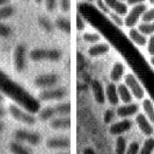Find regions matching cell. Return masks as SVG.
Returning <instances> with one entry per match:
<instances>
[{"mask_svg":"<svg viewBox=\"0 0 154 154\" xmlns=\"http://www.w3.org/2000/svg\"><path fill=\"white\" fill-rule=\"evenodd\" d=\"M0 91L17 101L20 104L26 103V97L17 85L0 70Z\"/></svg>","mask_w":154,"mask_h":154,"instance_id":"cell-1","label":"cell"},{"mask_svg":"<svg viewBox=\"0 0 154 154\" xmlns=\"http://www.w3.org/2000/svg\"><path fill=\"white\" fill-rule=\"evenodd\" d=\"M29 58L32 61H57L62 57V52L58 49L34 48L29 52Z\"/></svg>","mask_w":154,"mask_h":154,"instance_id":"cell-2","label":"cell"},{"mask_svg":"<svg viewBox=\"0 0 154 154\" xmlns=\"http://www.w3.org/2000/svg\"><path fill=\"white\" fill-rule=\"evenodd\" d=\"M124 83L128 88L134 98L137 100H142L145 97V88L135 74L129 72L125 74Z\"/></svg>","mask_w":154,"mask_h":154,"instance_id":"cell-3","label":"cell"},{"mask_svg":"<svg viewBox=\"0 0 154 154\" xmlns=\"http://www.w3.org/2000/svg\"><path fill=\"white\" fill-rule=\"evenodd\" d=\"M8 112L15 120L26 125L32 126L37 122V118L35 117L33 114L17 106V104H10L8 106Z\"/></svg>","mask_w":154,"mask_h":154,"instance_id":"cell-4","label":"cell"},{"mask_svg":"<svg viewBox=\"0 0 154 154\" xmlns=\"http://www.w3.org/2000/svg\"><path fill=\"white\" fill-rule=\"evenodd\" d=\"M147 9V6L145 4L133 6L128 9V14L124 17V26L129 29L135 27Z\"/></svg>","mask_w":154,"mask_h":154,"instance_id":"cell-5","label":"cell"},{"mask_svg":"<svg viewBox=\"0 0 154 154\" xmlns=\"http://www.w3.org/2000/svg\"><path fill=\"white\" fill-rule=\"evenodd\" d=\"M68 94V91L66 87L55 86L46 90H41L38 94V98L42 101H56L61 100Z\"/></svg>","mask_w":154,"mask_h":154,"instance_id":"cell-6","label":"cell"},{"mask_svg":"<svg viewBox=\"0 0 154 154\" xmlns=\"http://www.w3.org/2000/svg\"><path fill=\"white\" fill-rule=\"evenodd\" d=\"M14 137L15 141L27 143L32 146H37L42 141V137L40 134L37 132L26 130V129H17L14 132Z\"/></svg>","mask_w":154,"mask_h":154,"instance_id":"cell-7","label":"cell"},{"mask_svg":"<svg viewBox=\"0 0 154 154\" xmlns=\"http://www.w3.org/2000/svg\"><path fill=\"white\" fill-rule=\"evenodd\" d=\"M59 76L55 73H45L37 75L34 80L35 86L40 90L55 87L59 82Z\"/></svg>","mask_w":154,"mask_h":154,"instance_id":"cell-8","label":"cell"},{"mask_svg":"<svg viewBox=\"0 0 154 154\" xmlns=\"http://www.w3.org/2000/svg\"><path fill=\"white\" fill-rule=\"evenodd\" d=\"M27 48L24 44H17L14 51V67L17 71L22 72L26 67Z\"/></svg>","mask_w":154,"mask_h":154,"instance_id":"cell-9","label":"cell"},{"mask_svg":"<svg viewBox=\"0 0 154 154\" xmlns=\"http://www.w3.org/2000/svg\"><path fill=\"white\" fill-rule=\"evenodd\" d=\"M139 109H140L139 104L134 102L128 104H123L116 108L115 109L116 116L121 119H130L133 116H136L139 113Z\"/></svg>","mask_w":154,"mask_h":154,"instance_id":"cell-10","label":"cell"},{"mask_svg":"<svg viewBox=\"0 0 154 154\" xmlns=\"http://www.w3.org/2000/svg\"><path fill=\"white\" fill-rule=\"evenodd\" d=\"M133 121L130 119H124L114 122L109 126V134L114 136H122V134H125L126 132L130 130L133 127Z\"/></svg>","mask_w":154,"mask_h":154,"instance_id":"cell-11","label":"cell"},{"mask_svg":"<svg viewBox=\"0 0 154 154\" xmlns=\"http://www.w3.org/2000/svg\"><path fill=\"white\" fill-rule=\"evenodd\" d=\"M135 124L143 135L147 137H151L152 135H153V125L147 119L143 113H138L135 116Z\"/></svg>","mask_w":154,"mask_h":154,"instance_id":"cell-12","label":"cell"},{"mask_svg":"<svg viewBox=\"0 0 154 154\" xmlns=\"http://www.w3.org/2000/svg\"><path fill=\"white\" fill-rule=\"evenodd\" d=\"M46 145L50 149L64 150V149H67L70 147L71 142H70L69 137L59 136V137H53L48 138L46 142Z\"/></svg>","mask_w":154,"mask_h":154,"instance_id":"cell-13","label":"cell"},{"mask_svg":"<svg viewBox=\"0 0 154 154\" xmlns=\"http://www.w3.org/2000/svg\"><path fill=\"white\" fill-rule=\"evenodd\" d=\"M104 98L111 106H117L119 104V98L118 94L117 84L109 82L104 88Z\"/></svg>","mask_w":154,"mask_h":154,"instance_id":"cell-14","label":"cell"},{"mask_svg":"<svg viewBox=\"0 0 154 154\" xmlns=\"http://www.w3.org/2000/svg\"><path fill=\"white\" fill-rule=\"evenodd\" d=\"M105 4L109 8V10L113 13L120 15L122 17L126 16L128 12V4L122 0H104Z\"/></svg>","mask_w":154,"mask_h":154,"instance_id":"cell-15","label":"cell"},{"mask_svg":"<svg viewBox=\"0 0 154 154\" xmlns=\"http://www.w3.org/2000/svg\"><path fill=\"white\" fill-rule=\"evenodd\" d=\"M125 75V66L122 61H115L109 73V78L111 82L117 84Z\"/></svg>","mask_w":154,"mask_h":154,"instance_id":"cell-16","label":"cell"},{"mask_svg":"<svg viewBox=\"0 0 154 154\" xmlns=\"http://www.w3.org/2000/svg\"><path fill=\"white\" fill-rule=\"evenodd\" d=\"M71 118L70 116L66 117H56L49 122V126L54 130H66L71 128Z\"/></svg>","mask_w":154,"mask_h":154,"instance_id":"cell-17","label":"cell"},{"mask_svg":"<svg viewBox=\"0 0 154 154\" xmlns=\"http://www.w3.org/2000/svg\"><path fill=\"white\" fill-rule=\"evenodd\" d=\"M110 51V46L107 42H99L91 45L88 48V55L91 57H99L104 56Z\"/></svg>","mask_w":154,"mask_h":154,"instance_id":"cell-18","label":"cell"},{"mask_svg":"<svg viewBox=\"0 0 154 154\" xmlns=\"http://www.w3.org/2000/svg\"><path fill=\"white\" fill-rule=\"evenodd\" d=\"M128 37L131 42L137 47H144L146 46L147 42V37L141 32L136 27L131 28L128 31Z\"/></svg>","mask_w":154,"mask_h":154,"instance_id":"cell-19","label":"cell"},{"mask_svg":"<svg viewBox=\"0 0 154 154\" xmlns=\"http://www.w3.org/2000/svg\"><path fill=\"white\" fill-rule=\"evenodd\" d=\"M117 91L119 101H121L123 104H128V103L133 102L134 96L124 83H120L118 85Z\"/></svg>","mask_w":154,"mask_h":154,"instance_id":"cell-20","label":"cell"},{"mask_svg":"<svg viewBox=\"0 0 154 154\" xmlns=\"http://www.w3.org/2000/svg\"><path fill=\"white\" fill-rule=\"evenodd\" d=\"M142 109L143 114L147 118L152 125H154V102L151 99L145 98L142 102Z\"/></svg>","mask_w":154,"mask_h":154,"instance_id":"cell-21","label":"cell"},{"mask_svg":"<svg viewBox=\"0 0 154 154\" xmlns=\"http://www.w3.org/2000/svg\"><path fill=\"white\" fill-rule=\"evenodd\" d=\"M57 117H66L70 116L72 110V106L70 102H61L54 106Z\"/></svg>","mask_w":154,"mask_h":154,"instance_id":"cell-22","label":"cell"},{"mask_svg":"<svg viewBox=\"0 0 154 154\" xmlns=\"http://www.w3.org/2000/svg\"><path fill=\"white\" fill-rule=\"evenodd\" d=\"M57 117V114L54 109V106H47L42 108L39 113H38V118L41 121L43 122H50L54 118Z\"/></svg>","mask_w":154,"mask_h":154,"instance_id":"cell-23","label":"cell"},{"mask_svg":"<svg viewBox=\"0 0 154 154\" xmlns=\"http://www.w3.org/2000/svg\"><path fill=\"white\" fill-rule=\"evenodd\" d=\"M55 26L65 34L71 32V23L67 17H59L55 21Z\"/></svg>","mask_w":154,"mask_h":154,"instance_id":"cell-24","label":"cell"},{"mask_svg":"<svg viewBox=\"0 0 154 154\" xmlns=\"http://www.w3.org/2000/svg\"><path fill=\"white\" fill-rule=\"evenodd\" d=\"M9 149L13 154H32V151L27 146L17 141L11 143Z\"/></svg>","mask_w":154,"mask_h":154,"instance_id":"cell-25","label":"cell"},{"mask_svg":"<svg viewBox=\"0 0 154 154\" xmlns=\"http://www.w3.org/2000/svg\"><path fill=\"white\" fill-rule=\"evenodd\" d=\"M82 39L86 43L94 45V44L99 43L101 41V36L98 32H87L82 34Z\"/></svg>","mask_w":154,"mask_h":154,"instance_id":"cell-26","label":"cell"},{"mask_svg":"<svg viewBox=\"0 0 154 154\" xmlns=\"http://www.w3.org/2000/svg\"><path fill=\"white\" fill-rule=\"evenodd\" d=\"M154 151V137H148L139 148L138 154H152Z\"/></svg>","mask_w":154,"mask_h":154,"instance_id":"cell-27","label":"cell"},{"mask_svg":"<svg viewBox=\"0 0 154 154\" xmlns=\"http://www.w3.org/2000/svg\"><path fill=\"white\" fill-rule=\"evenodd\" d=\"M142 33L146 37H150L154 35V22L151 23H141L137 27Z\"/></svg>","mask_w":154,"mask_h":154,"instance_id":"cell-28","label":"cell"},{"mask_svg":"<svg viewBox=\"0 0 154 154\" xmlns=\"http://www.w3.org/2000/svg\"><path fill=\"white\" fill-rule=\"evenodd\" d=\"M15 13V8L14 6L7 4L0 7V22L7 20L8 18L11 17Z\"/></svg>","mask_w":154,"mask_h":154,"instance_id":"cell-29","label":"cell"},{"mask_svg":"<svg viewBox=\"0 0 154 154\" xmlns=\"http://www.w3.org/2000/svg\"><path fill=\"white\" fill-rule=\"evenodd\" d=\"M128 145L126 138L123 136H118L115 143V152L116 154H125L127 151Z\"/></svg>","mask_w":154,"mask_h":154,"instance_id":"cell-30","label":"cell"},{"mask_svg":"<svg viewBox=\"0 0 154 154\" xmlns=\"http://www.w3.org/2000/svg\"><path fill=\"white\" fill-rule=\"evenodd\" d=\"M38 24L40 27L47 33L51 32L54 29L53 23L49 20V18L46 17H41L38 18Z\"/></svg>","mask_w":154,"mask_h":154,"instance_id":"cell-31","label":"cell"},{"mask_svg":"<svg viewBox=\"0 0 154 154\" xmlns=\"http://www.w3.org/2000/svg\"><path fill=\"white\" fill-rule=\"evenodd\" d=\"M115 117H116L115 109H113V108H109L104 111V115H103V119H104V122L106 124H111Z\"/></svg>","mask_w":154,"mask_h":154,"instance_id":"cell-32","label":"cell"},{"mask_svg":"<svg viewBox=\"0 0 154 154\" xmlns=\"http://www.w3.org/2000/svg\"><path fill=\"white\" fill-rule=\"evenodd\" d=\"M93 86H94V91H97V92H94L96 100L103 101V99L104 100L105 99L104 98V91L102 90L101 85L100 84V82L98 81H94V82H93Z\"/></svg>","mask_w":154,"mask_h":154,"instance_id":"cell-33","label":"cell"},{"mask_svg":"<svg viewBox=\"0 0 154 154\" xmlns=\"http://www.w3.org/2000/svg\"><path fill=\"white\" fill-rule=\"evenodd\" d=\"M109 17L110 18V20L114 23L117 27H122L124 26V18L120 15L115 14V13H113V12H110V14L108 15Z\"/></svg>","mask_w":154,"mask_h":154,"instance_id":"cell-34","label":"cell"},{"mask_svg":"<svg viewBox=\"0 0 154 154\" xmlns=\"http://www.w3.org/2000/svg\"><path fill=\"white\" fill-rule=\"evenodd\" d=\"M142 23H151L154 22V7L147 8L141 18Z\"/></svg>","mask_w":154,"mask_h":154,"instance_id":"cell-35","label":"cell"},{"mask_svg":"<svg viewBox=\"0 0 154 154\" xmlns=\"http://www.w3.org/2000/svg\"><path fill=\"white\" fill-rule=\"evenodd\" d=\"M11 33H12L11 27H8L6 24L3 23L2 22H0V37L6 38L9 37Z\"/></svg>","mask_w":154,"mask_h":154,"instance_id":"cell-36","label":"cell"},{"mask_svg":"<svg viewBox=\"0 0 154 154\" xmlns=\"http://www.w3.org/2000/svg\"><path fill=\"white\" fill-rule=\"evenodd\" d=\"M76 29L78 32H83L86 27V23H85V21L84 20V18L82 17L80 14H76Z\"/></svg>","mask_w":154,"mask_h":154,"instance_id":"cell-37","label":"cell"},{"mask_svg":"<svg viewBox=\"0 0 154 154\" xmlns=\"http://www.w3.org/2000/svg\"><path fill=\"white\" fill-rule=\"evenodd\" d=\"M139 148H140V146L137 142H132L128 145L125 154H138Z\"/></svg>","mask_w":154,"mask_h":154,"instance_id":"cell-38","label":"cell"},{"mask_svg":"<svg viewBox=\"0 0 154 154\" xmlns=\"http://www.w3.org/2000/svg\"><path fill=\"white\" fill-rule=\"evenodd\" d=\"M96 1V5H97L98 8L103 13V14L109 15L110 14L111 11L109 10V8L107 6V4H105L104 0H95Z\"/></svg>","mask_w":154,"mask_h":154,"instance_id":"cell-39","label":"cell"},{"mask_svg":"<svg viewBox=\"0 0 154 154\" xmlns=\"http://www.w3.org/2000/svg\"><path fill=\"white\" fill-rule=\"evenodd\" d=\"M146 47H147V53L149 54L151 57H154V35L150 36L149 38H147Z\"/></svg>","mask_w":154,"mask_h":154,"instance_id":"cell-40","label":"cell"},{"mask_svg":"<svg viewBox=\"0 0 154 154\" xmlns=\"http://www.w3.org/2000/svg\"><path fill=\"white\" fill-rule=\"evenodd\" d=\"M45 2V6H46V8L48 12H53L56 8H57V0H43Z\"/></svg>","mask_w":154,"mask_h":154,"instance_id":"cell-41","label":"cell"},{"mask_svg":"<svg viewBox=\"0 0 154 154\" xmlns=\"http://www.w3.org/2000/svg\"><path fill=\"white\" fill-rule=\"evenodd\" d=\"M59 5L61 10L64 13L69 12L71 7V1L70 0H59Z\"/></svg>","mask_w":154,"mask_h":154,"instance_id":"cell-42","label":"cell"},{"mask_svg":"<svg viewBox=\"0 0 154 154\" xmlns=\"http://www.w3.org/2000/svg\"><path fill=\"white\" fill-rule=\"evenodd\" d=\"M146 0H126V4L128 6H136V5H139V4H143L145 3Z\"/></svg>","mask_w":154,"mask_h":154,"instance_id":"cell-43","label":"cell"},{"mask_svg":"<svg viewBox=\"0 0 154 154\" xmlns=\"http://www.w3.org/2000/svg\"><path fill=\"white\" fill-rule=\"evenodd\" d=\"M6 114H7V111H6V109L2 106V104H0V119H3L4 117H5Z\"/></svg>","mask_w":154,"mask_h":154,"instance_id":"cell-44","label":"cell"},{"mask_svg":"<svg viewBox=\"0 0 154 154\" xmlns=\"http://www.w3.org/2000/svg\"><path fill=\"white\" fill-rule=\"evenodd\" d=\"M83 152H84V154H96L95 151L93 150L91 147H86V148H85Z\"/></svg>","mask_w":154,"mask_h":154,"instance_id":"cell-45","label":"cell"},{"mask_svg":"<svg viewBox=\"0 0 154 154\" xmlns=\"http://www.w3.org/2000/svg\"><path fill=\"white\" fill-rule=\"evenodd\" d=\"M10 0H0V7L4 6V5H7L9 3Z\"/></svg>","mask_w":154,"mask_h":154,"instance_id":"cell-46","label":"cell"},{"mask_svg":"<svg viewBox=\"0 0 154 154\" xmlns=\"http://www.w3.org/2000/svg\"><path fill=\"white\" fill-rule=\"evenodd\" d=\"M4 101V94L0 91V104H2V103Z\"/></svg>","mask_w":154,"mask_h":154,"instance_id":"cell-47","label":"cell"},{"mask_svg":"<svg viewBox=\"0 0 154 154\" xmlns=\"http://www.w3.org/2000/svg\"><path fill=\"white\" fill-rule=\"evenodd\" d=\"M150 63H151V65H152V66L154 67V57H151Z\"/></svg>","mask_w":154,"mask_h":154,"instance_id":"cell-48","label":"cell"},{"mask_svg":"<svg viewBox=\"0 0 154 154\" xmlns=\"http://www.w3.org/2000/svg\"><path fill=\"white\" fill-rule=\"evenodd\" d=\"M3 129H4V124H3V123L0 121V133L3 131Z\"/></svg>","mask_w":154,"mask_h":154,"instance_id":"cell-49","label":"cell"},{"mask_svg":"<svg viewBox=\"0 0 154 154\" xmlns=\"http://www.w3.org/2000/svg\"><path fill=\"white\" fill-rule=\"evenodd\" d=\"M37 4H41L42 2H43V0H34Z\"/></svg>","mask_w":154,"mask_h":154,"instance_id":"cell-50","label":"cell"},{"mask_svg":"<svg viewBox=\"0 0 154 154\" xmlns=\"http://www.w3.org/2000/svg\"><path fill=\"white\" fill-rule=\"evenodd\" d=\"M149 4H152V5H154V0H148Z\"/></svg>","mask_w":154,"mask_h":154,"instance_id":"cell-51","label":"cell"},{"mask_svg":"<svg viewBox=\"0 0 154 154\" xmlns=\"http://www.w3.org/2000/svg\"><path fill=\"white\" fill-rule=\"evenodd\" d=\"M86 1L90 2V3H92V2H94V1H95V0H86Z\"/></svg>","mask_w":154,"mask_h":154,"instance_id":"cell-52","label":"cell"},{"mask_svg":"<svg viewBox=\"0 0 154 154\" xmlns=\"http://www.w3.org/2000/svg\"><path fill=\"white\" fill-rule=\"evenodd\" d=\"M59 154H70V153H59Z\"/></svg>","mask_w":154,"mask_h":154,"instance_id":"cell-53","label":"cell"},{"mask_svg":"<svg viewBox=\"0 0 154 154\" xmlns=\"http://www.w3.org/2000/svg\"><path fill=\"white\" fill-rule=\"evenodd\" d=\"M153 136H154V132H153Z\"/></svg>","mask_w":154,"mask_h":154,"instance_id":"cell-54","label":"cell"},{"mask_svg":"<svg viewBox=\"0 0 154 154\" xmlns=\"http://www.w3.org/2000/svg\"><path fill=\"white\" fill-rule=\"evenodd\" d=\"M122 1H124V0H122Z\"/></svg>","mask_w":154,"mask_h":154,"instance_id":"cell-55","label":"cell"}]
</instances>
